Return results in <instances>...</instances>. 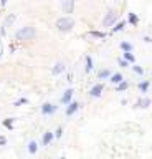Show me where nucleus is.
<instances>
[{
  "mask_svg": "<svg viewBox=\"0 0 152 159\" xmlns=\"http://www.w3.org/2000/svg\"><path fill=\"white\" fill-rule=\"evenodd\" d=\"M35 35H36V30L33 27H23V28H20L17 33H15L17 40H32Z\"/></svg>",
  "mask_w": 152,
  "mask_h": 159,
  "instance_id": "1",
  "label": "nucleus"
},
{
  "mask_svg": "<svg viewBox=\"0 0 152 159\" xmlns=\"http://www.w3.org/2000/svg\"><path fill=\"white\" fill-rule=\"evenodd\" d=\"M73 27H75V20L69 17H63V18L56 20V28L61 32H69Z\"/></svg>",
  "mask_w": 152,
  "mask_h": 159,
  "instance_id": "2",
  "label": "nucleus"
},
{
  "mask_svg": "<svg viewBox=\"0 0 152 159\" xmlns=\"http://www.w3.org/2000/svg\"><path fill=\"white\" fill-rule=\"evenodd\" d=\"M116 18H117V13L114 10H109L108 15H106V18L102 20V27H111L114 22H116Z\"/></svg>",
  "mask_w": 152,
  "mask_h": 159,
  "instance_id": "3",
  "label": "nucleus"
},
{
  "mask_svg": "<svg viewBox=\"0 0 152 159\" xmlns=\"http://www.w3.org/2000/svg\"><path fill=\"white\" fill-rule=\"evenodd\" d=\"M56 109H58V106H55L53 103H45V104L42 106V115H43V116L53 115V113H56Z\"/></svg>",
  "mask_w": 152,
  "mask_h": 159,
  "instance_id": "4",
  "label": "nucleus"
},
{
  "mask_svg": "<svg viewBox=\"0 0 152 159\" xmlns=\"http://www.w3.org/2000/svg\"><path fill=\"white\" fill-rule=\"evenodd\" d=\"M102 91H104V86H102V85H94V86L89 89V95L93 98H99L102 95Z\"/></svg>",
  "mask_w": 152,
  "mask_h": 159,
  "instance_id": "5",
  "label": "nucleus"
},
{
  "mask_svg": "<svg viewBox=\"0 0 152 159\" xmlns=\"http://www.w3.org/2000/svg\"><path fill=\"white\" fill-rule=\"evenodd\" d=\"M73 5H75V0H63V3H61L65 13H71V12H73Z\"/></svg>",
  "mask_w": 152,
  "mask_h": 159,
  "instance_id": "6",
  "label": "nucleus"
},
{
  "mask_svg": "<svg viewBox=\"0 0 152 159\" xmlns=\"http://www.w3.org/2000/svg\"><path fill=\"white\" fill-rule=\"evenodd\" d=\"M73 93H75V91H73V88H68L66 91H65V95L61 96V103H63V104H68L69 101H71V98H73Z\"/></svg>",
  "mask_w": 152,
  "mask_h": 159,
  "instance_id": "7",
  "label": "nucleus"
},
{
  "mask_svg": "<svg viewBox=\"0 0 152 159\" xmlns=\"http://www.w3.org/2000/svg\"><path fill=\"white\" fill-rule=\"evenodd\" d=\"M78 109H80V103H69L68 108H66V115H68V116L75 115Z\"/></svg>",
  "mask_w": 152,
  "mask_h": 159,
  "instance_id": "8",
  "label": "nucleus"
},
{
  "mask_svg": "<svg viewBox=\"0 0 152 159\" xmlns=\"http://www.w3.org/2000/svg\"><path fill=\"white\" fill-rule=\"evenodd\" d=\"M111 83H114V85H119V83H122V75L121 73H114V75H111Z\"/></svg>",
  "mask_w": 152,
  "mask_h": 159,
  "instance_id": "9",
  "label": "nucleus"
},
{
  "mask_svg": "<svg viewBox=\"0 0 152 159\" xmlns=\"http://www.w3.org/2000/svg\"><path fill=\"white\" fill-rule=\"evenodd\" d=\"M51 139H53V133L51 131H46L43 134V146H48L51 142Z\"/></svg>",
  "mask_w": 152,
  "mask_h": 159,
  "instance_id": "10",
  "label": "nucleus"
},
{
  "mask_svg": "<svg viewBox=\"0 0 152 159\" xmlns=\"http://www.w3.org/2000/svg\"><path fill=\"white\" fill-rule=\"evenodd\" d=\"M61 71H65V63L58 62V63L55 65V68H53V75H60Z\"/></svg>",
  "mask_w": 152,
  "mask_h": 159,
  "instance_id": "11",
  "label": "nucleus"
},
{
  "mask_svg": "<svg viewBox=\"0 0 152 159\" xmlns=\"http://www.w3.org/2000/svg\"><path fill=\"white\" fill-rule=\"evenodd\" d=\"M149 104H150V100H149V98H144V100H139L137 103H135V106H137V108H147Z\"/></svg>",
  "mask_w": 152,
  "mask_h": 159,
  "instance_id": "12",
  "label": "nucleus"
},
{
  "mask_svg": "<svg viewBox=\"0 0 152 159\" xmlns=\"http://www.w3.org/2000/svg\"><path fill=\"white\" fill-rule=\"evenodd\" d=\"M36 151H38V144H36L35 141H30V142H28V153H30V154H35Z\"/></svg>",
  "mask_w": 152,
  "mask_h": 159,
  "instance_id": "13",
  "label": "nucleus"
},
{
  "mask_svg": "<svg viewBox=\"0 0 152 159\" xmlns=\"http://www.w3.org/2000/svg\"><path fill=\"white\" fill-rule=\"evenodd\" d=\"M93 70V58L91 56H86V73H89Z\"/></svg>",
  "mask_w": 152,
  "mask_h": 159,
  "instance_id": "14",
  "label": "nucleus"
},
{
  "mask_svg": "<svg viewBox=\"0 0 152 159\" xmlns=\"http://www.w3.org/2000/svg\"><path fill=\"white\" fill-rule=\"evenodd\" d=\"M98 76H99L101 80H104V78H111V71H109V70H102V71H99V75H98Z\"/></svg>",
  "mask_w": 152,
  "mask_h": 159,
  "instance_id": "15",
  "label": "nucleus"
},
{
  "mask_svg": "<svg viewBox=\"0 0 152 159\" xmlns=\"http://www.w3.org/2000/svg\"><path fill=\"white\" fill-rule=\"evenodd\" d=\"M91 36H96V38H106V33L104 32H89Z\"/></svg>",
  "mask_w": 152,
  "mask_h": 159,
  "instance_id": "16",
  "label": "nucleus"
},
{
  "mask_svg": "<svg viewBox=\"0 0 152 159\" xmlns=\"http://www.w3.org/2000/svg\"><path fill=\"white\" fill-rule=\"evenodd\" d=\"M124 58L127 60V62H131V63H134L135 62V58H134V55L131 51H124Z\"/></svg>",
  "mask_w": 152,
  "mask_h": 159,
  "instance_id": "17",
  "label": "nucleus"
},
{
  "mask_svg": "<svg viewBox=\"0 0 152 159\" xmlns=\"http://www.w3.org/2000/svg\"><path fill=\"white\" fill-rule=\"evenodd\" d=\"M127 86H129V83H127V81H122V83H119L116 86V91H124Z\"/></svg>",
  "mask_w": 152,
  "mask_h": 159,
  "instance_id": "18",
  "label": "nucleus"
},
{
  "mask_svg": "<svg viewBox=\"0 0 152 159\" xmlns=\"http://www.w3.org/2000/svg\"><path fill=\"white\" fill-rule=\"evenodd\" d=\"M147 88H149V81H142V83H139V89H141L142 93H146Z\"/></svg>",
  "mask_w": 152,
  "mask_h": 159,
  "instance_id": "19",
  "label": "nucleus"
},
{
  "mask_svg": "<svg viewBox=\"0 0 152 159\" xmlns=\"http://www.w3.org/2000/svg\"><path fill=\"white\" fill-rule=\"evenodd\" d=\"M121 48H122L124 51H131V50H132V45L127 43V42H122V43H121Z\"/></svg>",
  "mask_w": 152,
  "mask_h": 159,
  "instance_id": "20",
  "label": "nucleus"
},
{
  "mask_svg": "<svg viewBox=\"0 0 152 159\" xmlns=\"http://www.w3.org/2000/svg\"><path fill=\"white\" fill-rule=\"evenodd\" d=\"M124 25H126L124 22H119L116 27H113V32H119V30H122V28H124Z\"/></svg>",
  "mask_w": 152,
  "mask_h": 159,
  "instance_id": "21",
  "label": "nucleus"
},
{
  "mask_svg": "<svg viewBox=\"0 0 152 159\" xmlns=\"http://www.w3.org/2000/svg\"><path fill=\"white\" fill-rule=\"evenodd\" d=\"M3 126H5V128H13V119H5L3 121Z\"/></svg>",
  "mask_w": 152,
  "mask_h": 159,
  "instance_id": "22",
  "label": "nucleus"
},
{
  "mask_svg": "<svg viewBox=\"0 0 152 159\" xmlns=\"http://www.w3.org/2000/svg\"><path fill=\"white\" fill-rule=\"evenodd\" d=\"M129 22L132 23V25H137V17H135L134 13H129Z\"/></svg>",
  "mask_w": 152,
  "mask_h": 159,
  "instance_id": "23",
  "label": "nucleus"
},
{
  "mask_svg": "<svg viewBox=\"0 0 152 159\" xmlns=\"http://www.w3.org/2000/svg\"><path fill=\"white\" fill-rule=\"evenodd\" d=\"M22 104H27V98H20L18 101H15V106H22Z\"/></svg>",
  "mask_w": 152,
  "mask_h": 159,
  "instance_id": "24",
  "label": "nucleus"
},
{
  "mask_svg": "<svg viewBox=\"0 0 152 159\" xmlns=\"http://www.w3.org/2000/svg\"><path fill=\"white\" fill-rule=\"evenodd\" d=\"M132 68H134V71H135V73H139V75H142V73H144V70H142L141 66H132Z\"/></svg>",
  "mask_w": 152,
  "mask_h": 159,
  "instance_id": "25",
  "label": "nucleus"
},
{
  "mask_svg": "<svg viewBox=\"0 0 152 159\" xmlns=\"http://www.w3.org/2000/svg\"><path fill=\"white\" fill-rule=\"evenodd\" d=\"M7 144V138L5 136H0V146H5Z\"/></svg>",
  "mask_w": 152,
  "mask_h": 159,
  "instance_id": "26",
  "label": "nucleus"
},
{
  "mask_svg": "<svg viewBox=\"0 0 152 159\" xmlns=\"http://www.w3.org/2000/svg\"><path fill=\"white\" fill-rule=\"evenodd\" d=\"M119 65H121V66H124V68H127V66H129L126 60H119Z\"/></svg>",
  "mask_w": 152,
  "mask_h": 159,
  "instance_id": "27",
  "label": "nucleus"
},
{
  "mask_svg": "<svg viewBox=\"0 0 152 159\" xmlns=\"http://www.w3.org/2000/svg\"><path fill=\"white\" fill-rule=\"evenodd\" d=\"M61 133H63V129L58 128V129H56V134H55V136H56V138H60V136H61Z\"/></svg>",
  "mask_w": 152,
  "mask_h": 159,
  "instance_id": "28",
  "label": "nucleus"
},
{
  "mask_svg": "<svg viewBox=\"0 0 152 159\" xmlns=\"http://www.w3.org/2000/svg\"><path fill=\"white\" fill-rule=\"evenodd\" d=\"M144 40H146L147 43H152V38H150V36H144Z\"/></svg>",
  "mask_w": 152,
  "mask_h": 159,
  "instance_id": "29",
  "label": "nucleus"
},
{
  "mask_svg": "<svg viewBox=\"0 0 152 159\" xmlns=\"http://www.w3.org/2000/svg\"><path fill=\"white\" fill-rule=\"evenodd\" d=\"M5 2H7V0H2V3H5Z\"/></svg>",
  "mask_w": 152,
  "mask_h": 159,
  "instance_id": "30",
  "label": "nucleus"
}]
</instances>
